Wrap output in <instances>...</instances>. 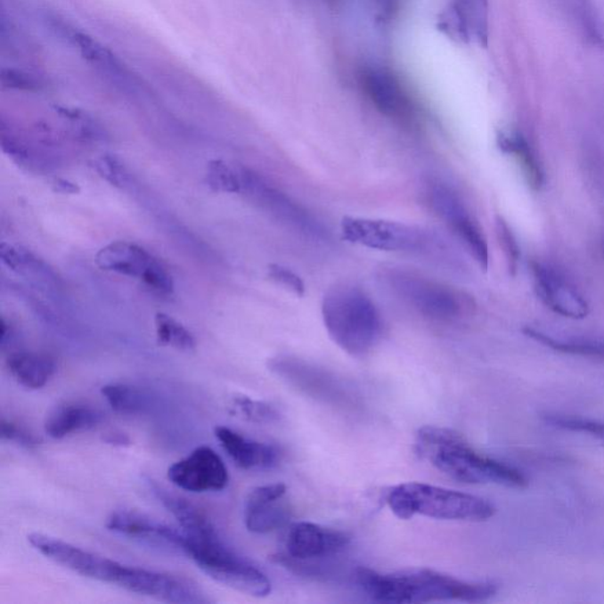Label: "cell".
Returning <instances> with one entry per match:
<instances>
[{
	"label": "cell",
	"instance_id": "44dd1931",
	"mask_svg": "<svg viewBox=\"0 0 604 604\" xmlns=\"http://www.w3.org/2000/svg\"><path fill=\"white\" fill-rule=\"evenodd\" d=\"M216 437L224 453L243 470H271L282 460L278 447L247 438L232 429L217 427Z\"/></svg>",
	"mask_w": 604,
	"mask_h": 604
},
{
	"label": "cell",
	"instance_id": "836d02e7",
	"mask_svg": "<svg viewBox=\"0 0 604 604\" xmlns=\"http://www.w3.org/2000/svg\"><path fill=\"white\" fill-rule=\"evenodd\" d=\"M94 169L103 180L115 188H126L129 182V174L119 159L111 155H103L94 159Z\"/></svg>",
	"mask_w": 604,
	"mask_h": 604
},
{
	"label": "cell",
	"instance_id": "6da1fadb",
	"mask_svg": "<svg viewBox=\"0 0 604 604\" xmlns=\"http://www.w3.org/2000/svg\"><path fill=\"white\" fill-rule=\"evenodd\" d=\"M355 581L369 598L381 603H477L487 601L500 591L494 582L458 580L432 569L381 574L362 567L355 570Z\"/></svg>",
	"mask_w": 604,
	"mask_h": 604
},
{
	"label": "cell",
	"instance_id": "ffe728a7",
	"mask_svg": "<svg viewBox=\"0 0 604 604\" xmlns=\"http://www.w3.org/2000/svg\"><path fill=\"white\" fill-rule=\"evenodd\" d=\"M360 85L380 114L395 119H407L412 115V104L392 72L367 68L360 75Z\"/></svg>",
	"mask_w": 604,
	"mask_h": 604
},
{
	"label": "cell",
	"instance_id": "603a6c76",
	"mask_svg": "<svg viewBox=\"0 0 604 604\" xmlns=\"http://www.w3.org/2000/svg\"><path fill=\"white\" fill-rule=\"evenodd\" d=\"M104 420V414L93 406L83 404H67L56 407L47 416L44 430L53 439H63L72 433L96 428Z\"/></svg>",
	"mask_w": 604,
	"mask_h": 604
},
{
	"label": "cell",
	"instance_id": "ac0fdd59",
	"mask_svg": "<svg viewBox=\"0 0 604 604\" xmlns=\"http://www.w3.org/2000/svg\"><path fill=\"white\" fill-rule=\"evenodd\" d=\"M107 527L123 536L137 538L152 545L184 554V533L134 510H118L109 516Z\"/></svg>",
	"mask_w": 604,
	"mask_h": 604
},
{
	"label": "cell",
	"instance_id": "8992f818",
	"mask_svg": "<svg viewBox=\"0 0 604 604\" xmlns=\"http://www.w3.org/2000/svg\"><path fill=\"white\" fill-rule=\"evenodd\" d=\"M184 535V554L214 581L254 598L271 594L272 584L265 574L228 548L218 535L212 537Z\"/></svg>",
	"mask_w": 604,
	"mask_h": 604
},
{
	"label": "cell",
	"instance_id": "277c9868",
	"mask_svg": "<svg viewBox=\"0 0 604 604\" xmlns=\"http://www.w3.org/2000/svg\"><path fill=\"white\" fill-rule=\"evenodd\" d=\"M389 510L400 519L424 518L482 522L494 518L496 508L486 498L425 483H404L388 491Z\"/></svg>",
	"mask_w": 604,
	"mask_h": 604
},
{
	"label": "cell",
	"instance_id": "e0dca14e",
	"mask_svg": "<svg viewBox=\"0 0 604 604\" xmlns=\"http://www.w3.org/2000/svg\"><path fill=\"white\" fill-rule=\"evenodd\" d=\"M438 28L451 38L486 46L489 38V0H453Z\"/></svg>",
	"mask_w": 604,
	"mask_h": 604
},
{
	"label": "cell",
	"instance_id": "52a82bcc",
	"mask_svg": "<svg viewBox=\"0 0 604 604\" xmlns=\"http://www.w3.org/2000/svg\"><path fill=\"white\" fill-rule=\"evenodd\" d=\"M340 231L346 241L380 252L425 254L436 249L435 236L404 222L345 216Z\"/></svg>",
	"mask_w": 604,
	"mask_h": 604
},
{
	"label": "cell",
	"instance_id": "d6986e66",
	"mask_svg": "<svg viewBox=\"0 0 604 604\" xmlns=\"http://www.w3.org/2000/svg\"><path fill=\"white\" fill-rule=\"evenodd\" d=\"M531 272L538 298L551 311L570 319H584L589 314L588 302L558 273L535 261Z\"/></svg>",
	"mask_w": 604,
	"mask_h": 604
},
{
	"label": "cell",
	"instance_id": "f35d334b",
	"mask_svg": "<svg viewBox=\"0 0 604 604\" xmlns=\"http://www.w3.org/2000/svg\"><path fill=\"white\" fill-rule=\"evenodd\" d=\"M105 442L112 444V445H128L130 444V439L123 433H110L104 438Z\"/></svg>",
	"mask_w": 604,
	"mask_h": 604
},
{
	"label": "cell",
	"instance_id": "7402d4cb",
	"mask_svg": "<svg viewBox=\"0 0 604 604\" xmlns=\"http://www.w3.org/2000/svg\"><path fill=\"white\" fill-rule=\"evenodd\" d=\"M6 367L20 387L39 389L53 380L57 363L46 353L24 351L11 353L6 359Z\"/></svg>",
	"mask_w": 604,
	"mask_h": 604
},
{
	"label": "cell",
	"instance_id": "2e32d148",
	"mask_svg": "<svg viewBox=\"0 0 604 604\" xmlns=\"http://www.w3.org/2000/svg\"><path fill=\"white\" fill-rule=\"evenodd\" d=\"M283 483L257 486L245 502V524L254 534H268L285 526L290 518V507L285 501Z\"/></svg>",
	"mask_w": 604,
	"mask_h": 604
},
{
	"label": "cell",
	"instance_id": "30bf717a",
	"mask_svg": "<svg viewBox=\"0 0 604 604\" xmlns=\"http://www.w3.org/2000/svg\"><path fill=\"white\" fill-rule=\"evenodd\" d=\"M427 201L433 213L460 238L483 271L489 268V246L478 222L461 201V196L442 182L428 184Z\"/></svg>",
	"mask_w": 604,
	"mask_h": 604
},
{
	"label": "cell",
	"instance_id": "8d00e7d4",
	"mask_svg": "<svg viewBox=\"0 0 604 604\" xmlns=\"http://www.w3.org/2000/svg\"><path fill=\"white\" fill-rule=\"evenodd\" d=\"M268 276L273 282L285 287V289L290 290V292L297 294V296H304L305 283L300 276L296 272H293L292 269L282 265H269Z\"/></svg>",
	"mask_w": 604,
	"mask_h": 604
},
{
	"label": "cell",
	"instance_id": "3957f363",
	"mask_svg": "<svg viewBox=\"0 0 604 604\" xmlns=\"http://www.w3.org/2000/svg\"><path fill=\"white\" fill-rule=\"evenodd\" d=\"M322 315L331 339L349 355H369L383 337L380 309L359 287L338 285L327 290Z\"/></svg>",
	"mask_w": 604,
	"mask_h": 604
},
{
	"label": "cell",
	"instance_id": "8fae6325",
	"mask_svg": "<svg viewBox=\"0 0 604 604\" xmlns=\"http://www.w3.org/2000/svg\"><path fill=\"white\" fill-rule=\"evenodd\" d=\"M268 366L276 376L309 398L337 407L355 405L348 389L329 371L290 355L275 356Z\"/></svg>",
	"mask_w": 604,
	"mask_h": 604
},
{
	"label": "cell",
	"instance_id": "ba28073f",
	"mask_svg": "<svg viewBox=\"0 0 604 604\" xmlns=\"http://www.w3.org/2000/svg\"><path fill=\"white\" fill-rule=\"evenodd\" d=\"M240 172L242 178L241 194L264 212L306 238L315 241H327L330 239L329 231L318 218L282 189L272 184L267 178L245 167H240Z\"/></svg>",
	"mask_w": 604,
	"mask_h": 604
},
{
	"label": "cell",
	"instance_id": "74e56055",
	"mask_svg": "<svg viewBox=\"0 0 604 604\" xmlns=\"http://www.w3.org/2000/svg\"><path fill=\"white\" fill-rule=\"evenodd\" d=\"M54 191L63 192V194H76L79 192L78 184L65 180H57L54 184Z\"/></svg>",
	"mask_w": 604,
	"mask_h": 604
},
{
	"label": "cell",
	"instance_id": "cb8c5ba5",
	"mask_svg": "<svg viewBox=\"0 0 604 604\" xmlns=\"http://www.w3.org/2000/svg\"><path fill=\"white\" fill-rule=\"evenodd\" d=\"M0 259L11 271L41 289L56 290L58 287L57 275L53 268L24 247L3 242L0 245Z\"/></svg>",
	"mask_w": 604,
	"mask_h": 604
},
{
	"label": "cell",
	"instance_id": "484cf974",
	"mask_svg": "<svg viewBox=\"0 0 604 604\" xmlns=\"http://www.w3.org/2000/svg\"><path fill=\"white\" fill-rule=\"evenodd\" d=\"M497 141L502 151L514 155L518 159L527 185L533 191L540 192L545 182L543 168L526 137L519 133H500Z\"/></svg>",
	"mask_w": 604,
	"mask_h": 604
},
{
	"label": "cell",
	"instance_id": "4316f807",
	"mask_svg": "<svg viewBox=\"0 0 604 604\" xmlns=\"http://www.w3.org/2000/svg\"><path fill=\"white\" fill-rule=\"evenodd\" d=\"M523 333L545 347L567 355L588 356V358L604 359V341L588 339H556L541 331L524 327Z\"/></svg>",
	"mask_w": 604,
	"mask_h": 604
},
{
	"label": "cell",
	"instance_id": "5b68a950",
	"mask_svg": "<svg viewBox=\"0 0 604 604\" xmlns=\"http://www.w3.org/2000/svg\"><path fill=\"white\" fill-rule=\"evenodd\" d=\"M383 282L396 299L431 322L453 323L476 312L470 294L421 273L389 268L383 272Z\"/></svg>",
	"mask_w": 604,
	"mask_h": 604
},
{
	"label": "cell",
	"instance_id": "d4e9b609",
	"mask_svg": "<svg viewBox=\"0 0 604 604\" xmlns=\"http://www.w3.org/2000/svg\"><path fill=\"white\" fill-rule=\"evenodd\" d=\"M156 497L165 505L167 510L177 519L182 530L192 537H210L218 535L216 526L205 512L196 505L176 494H169L158 486H152Z\"/></svg>",
	"mask_w": 604,
	"mask_h": 604
},
{
	"label": "cell",
	"instance_id": "d6a6232c",
	"mask_svg": "<svg viewBox=\"0 0 604 604\" xmlns=\"http://www.w3.org/2000/svg\"><path fill=\"white\" fill-rule=\"evenodd\" d=\"M496 234L508 262L509 273H510V275L516 276L520 261V249L514 232L511 231L510 225L502 216L496 217Z\"/></svg>",
	"mask_w": 604,
	"mask_h": 604
},
{
	"label": "cell",
	"instance_id": "d590c367",
	"mask_svg": "<svg viewBox=\"0 0 604 604\" xmlns=\"http://www.w3.org/2000/svg\"><path fill=\"white\" fill-rule=\"evenodd\" d=\"M0 428H2V438L7 440V442L16 443L18 445L27 447V449H34L41 443V440L34 433L20 427V424L5 420V418H3Z\"/></svg>",
	"mask_w": 604,
	"mask_h": 604
},
{
	"label": "cell",
	"instance_id": "ab89813d",
	"mask_svg": "<svg viewBox=\"0 0 604 604\" xmlns=\"http://www.w3.org/2000/svg\"><path fill=\"white\" fill-rule=\"evenodd\" d=\"M603 254H604V241H603Z\"/></svg>",
	"mask_w": 604,
	"mask_h": 604
},
{
	"label": "cell",
	"instance_id": "7c38bea8",
	"mask_svg": "<svg viewBox=\"0 0 604 604\" xmlns=\"http://www.w3.org/2000/svg\"><path fill=\"white\" fill-rule=\"evenodd\" d=\"M28 541L46 559L91 580L118 585L125 570L126 564L94 554L46 535L31 534L29 535Z\"/></svg>",
	"mask_w": 604,
	"mask_h": 604
},
{
	"label": "cell",
	"instance_id": "83f0119b",
	"mask_svg": "<svg viewBox=\"0 0 604 604\" xmlns=\"http://www.w3.org/2000/svg\"><path fill=\"white\" fill-rule=\"evenodd\" d=\"M112 410L126 416L144 413L149 407L147 396L140 389L126 384H108L101 389Z\"/></svg>",
	"mask_w": 604,
	"mask_h": 604
},
{
	"label": "cell",
	"instance_id": "9a60e30c",
	"mask_svg": "<svg viewBox=\"0 0 604 604\" xmlns=\"http://www.w3.org/2000/svg\"><path fill=\"white\" fill-rule=\"evenodd\" d=\"M351 543L344 531L331 529L311 522L290 526L286 538V552L296 561L314 563L343 552Z\"/></svg>",
	"mask_w": 604,
	"mask_h": 604
},
{
	"label": "cell",
	"instance_id": "5bb4252c",
	"mask_svg": "<svg viewBox=\"0 0 604 604\" xmlns=\"http://www.w3.org/2000/svg\"><path fill=\"white\" fill-rule=\"evenodd\" d=\"M170 482L189 493L221 491L228 486L229 475L222 458L208 446H200L168 470Z\"/></svg>",
	"mask_w": 604,
	"mask_h": 604
},
{
	"label": "cell",
	"instance_id": "4fadbf2b",
	"mask_svg": "<svg viewBox=\"0 0 604 604\" xmlns=\"http://www.w3.org/2000/svg\"><path fill=\"white\" fill-rule=\"evenodd\" d=\"M118 587L134 594L147 596V598L166 603L206 604L212 602L206 592L192 581L138 567H126Z\"/></svg>",
	"mask_w": 604,
	"mask_h": 604
},
{
	"label": "cell",
	"instance_id": "9c48e42d",
	"mask_svg": "<svg viewBox=\"0 0 604 604\" xmlns=\"http://www.w3.org/2000/svg\"><path fill=\"white\" fill-rule=\"evenodd\" d=\"M94 260L103 271L137 280L154 296L170 298L175 292L174 279L166 265L137 243H109L98 250Z\"/></svg>",
	"mask_w": 604,
	"mask_h": 604
},
{
	"label": "cell",
	"instance_id": "f1b7e54d",
	"mask_svg": "<svg viewBox=\"0 0 604 604\" xmlns=\"http://www.w3.org/2000/svg\"><path fill=\"white\" fill-rule=\"evenodd\" d=\"M156 338L159 345L181 352H191L196 348V338L184 325L166 313L155 315Z\"/></svg>",
	"mask_w": 604,
	"mask_h": 604
},
{
	"label": "cell",
	"instance_id": "e575fe53",
	"mask_svg": "<svg viewBox=\"0 0 604 604\" xmlns=\"http://www.w3.org/2000/svg\"><path fill=\"white\" fill-rule=\"evenodd\" d=\"M576 12L578 21H580L582 30L587 36L589 42L601 44L603 41L601 29L599 27L598 18L594 13V7L588 0H576Z\"/></svg>",
	"mask_w": 604,
	"mask_h": 604
},
{
	"label": "cell",
	"instance_id": "1f68e13d",
	"mask_svg": "<svg viewBox=\"0 0 604 604\" xmlns=\"http://www.w3.org/2000/svg\"><path fill=\"white\" fill-rule=\"evenodd\" d=\"M542 418L551 427L561 429V430L587 433L604 443V423L601 421L559 413H545Z\"/></svg>",
	"mask_w": 604,
	"mask_h": 604
},
{
	"label": "cell",
	"instance_id": "4dcf8cb0",
	"mask_svg": "<svg viewBox=\"0 0 604 604\" xmlns=\"http://www.w3.org/2000/svg\"><path fill=\"white\" fill-rule=\"evenodd\" d=\"M233 412L243 420L257 424H271L279 420L280 413L271 404L254 400L246 396H236L232 400Z\"/></svg>",
	"mask_w": 604,
	"mask_h": 604
},
{
	"label": "cell",
	"instance_id": "f546056e",
	"mask_svg": "<svg viewBox=\"0 0 604 604\" xmlns=\"http://www.w3.org/2000/svg\"><path fill=\"white\" fill-rule=\"evenodd\" d=\"M206 184L213 192L221 194H241V172L224 159H212L207 165Z\"/></svg>",
	"mask_w": 604,
	"mask_h": 604
},
{
	"label": "cell",
	"instance_id": "7a4b0ae2",
	"mask_svg": "<svg viewBox=\"0 0 604 604\" xmlns=\"http://www.w3.org/2000/svg\"><path fill=\"white\" fill-rule=\"evenodd\" d=\"M416 451L437 470L461 483L527 486L526 477L514 467L484 456L450 429L424 427L417 433Z\"/></svg>",
	"mask_w": 604,
	"mask_h": 604
}]
</instances>
